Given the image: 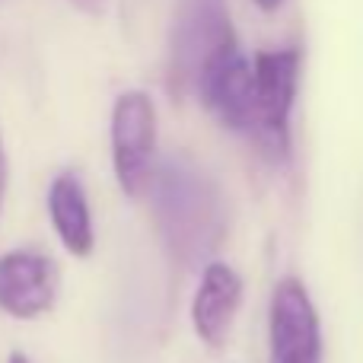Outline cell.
<instances>
[{
    "instance_id": "9",
    "label": "cell",
    "mask_w": 363,
    "mask_h": 363,
    "mask_svg": "<svg viewBox=\"0 0 363 363\" xmlns=\"http://www.w3.org/2000/svg\"><path fill=\"white\" fill-rule=\"evenodd\" d=\"M48 217L55 226L61 245L74 258L93 255L96 230H93V211H89L86 188L77 172H61L48 185Z\"/></svg>"
},
{
    "instance_id": "11",
    "label": "cell",
    "mask_w": 363,
    "mask_h": 363,
    "mask_svg": "<svg viewBox=\"0 0 363 363\" xmlns=\"http://www.w3.org/2000/svg\"><path fill=\"white\" fill-rule=\"evenodd\" d=\"M4 194H6V153H4V140H0V207H4Z\"/></svg>"
},
{
    "instance_id": "6",
    "label": "cell",
    "mask_w": 363,
    "mask_h": 363,
    "mask_svg": "<svg viewBox=\"0 0 363 363\" xmlns=\"http://www.w3.org/2000/svg\"><path fill=\"white\" fill-rule=\"evenodd\" d=\"M271 354L274 363H322V328L300 277H284L271 296Z\"/></svg>"
},
{
    "instance_id": "1",
    "label": "cell",
    "mask_w": 363,
    "mask_h": 363,
    "mask_svg": "<svg viewBox=\"0 0 363 363\" xmlns=\"http://www.w3.org/2000/svg\"><path fill=\"white\" fill-rule=\"evenodd\" d=\"M147 198L166 252L179 264L211 262L230 226V207L211 172L182 153L157 160Z\"/></svg>"
},
{
    "instance_id": "12",
    "label": "cell",
    "mask_w": 363,
    "mask_h": 363,
    "mask_svg": "<svg viewBox=\"0 0 363 363\" xmlns=\"http://www.w3.org/2000/svg\"><path fill=\"white\" fill-rule=\"evenodd\" d=\"M252 4H255L262 13H277L284 4H287V0H252Z\"/></svg>"
},
{
    "instance_id": "8",
    "label": "cell",
    "mask_w": 363,
    "mask_h": 363,
    "mask_svg": "<svg viewBox=\"0 0 363 363\" xmlns=\"http://www.w3.org/2000/svg\"><path fill=\"white\" fill-rule=\"evenodd\" d=\"M239 303H242V277L226 262H204L201 281L191 300V325L194 335L207 347H223L233 332Z\"/></svg>"
},
{
    "instance_id": "2",
    "label": "cell",
    "mask_w": 363,
    "mask_h": 363,
    "mask_svg": "<svg viewBox=\"0 0 363 363\" xmlns=\"http://www.w3.org/2000/svg\"><path fill=\"white\" fill-rule=\"evenodd\" d=\"M300 83V48L262 51L252 64L255 86V128L252 140L268 160H284L290 150V112Z\"/></svg>"
},
{
    "instance_id": "7",
    "label": "cell",
    "mask_w": 363,
    "mask_h": 363,
    "mask_svg": "<svg viewBox=\"0 0 363 363\" xmlns=\"http://www.w3.org/2000/svg\"><path fill=\"white\" fill-rule=\"evenodd\" d=\"M57 303V264L45 252L13 249L0 255V313L10 319H42Z\"/></svg>"
},
{
    "instance_id": "13",
    "label": "cell",
    "mask_w": 363,
    "mask_h": 363,
    "mask_svg": "<svg viewBox=\"0 0 363 363\" xmlns=\"http://www.w3.org/2000/svg\"><path fill=\"white\" fill-rule=\"evenodd\" d=\"M6 363H32V360H29V357H26V354L13 351V354H10V360H6Z\"/></svg>"
},
{
    "instance_id": "10",
    "label": "cell",
    "mask_w": 363,
    "mask_h": 363,
    "mask_svg": "<svg viewBox=\"0 0 363 363\" xmlns=\"http://www.w3.org/2000/svg\"><path fill=\"white\" fill-rule=\"evenodd\" d=\"M74 6H80L83 13H102L106 10V0H70Z\"/></svg>"
},
{
    "instance_id": "5",
    "label": "cell",
    "mask_w": 363,
    "mask_h": 363,
    "mask_svg": "<svg viewBox=\"0 0 363 363\" xmlns=\"http://www.w3.org/2000/svg\"><path fill=\"white\" fill-rule=\"evenodd\" d=\"M191 93H198L201 106L223 128L252 138V128H255V86H252V64L245 61L239 38L223 45L201 67Z\"/></svg>"
},
{
    "instance_id": "3",
    "label": "cell",
    "mask_w": 363,
    "mask_h": 363,
    "mask_svg": "<svg viewBox=\"0 0 363 363\" xmlns=\"http://www.w3.org/2000/svg\"><path fill=\"white\" fill-rule=\"evenodd\" d=\"M236 42L226 0H179L169 32V77L176 93H191L201 67Z\"/></svg>"
},
{
    "instance_id": "4",
    "label": "cell",
    "mask_w": 363,
    "mask_h": 363,
    "mask_svg": "<svg viewBox=\"0 0 363 363\" xmlns=\"http://www.w3.org/2000/svg\"><path fill=\"white\" fill-rule=\"evenodd\" d=\"M112 169L128 198H144L157 169V106L147 93L128 89L112 106Z\"/></svg>"
}]
</instances>
